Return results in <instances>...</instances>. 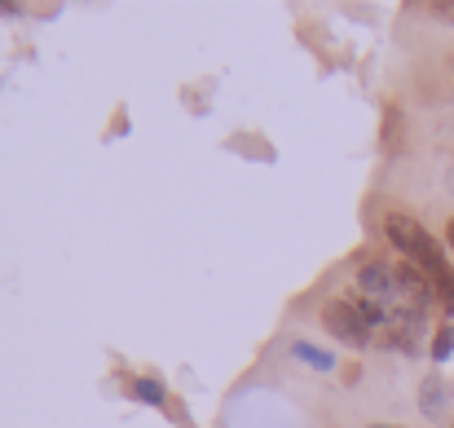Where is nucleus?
Wrapping results in <instances>:
<instances>
[{"instance_id": "f257e3e1", "label": "nucleus", "mask_w": 454, "mask_h": 428, "mask_svg": "<svg viewBox=\"0 0 454 428\" xmlns=\"http://www.w3.org/2000/svg\"><path fill=\"white\" fill-rule=\"evenodd\" d=\"M322 327H326L335 340L353 345V349H366V345L375 340V327L366 322L362 305H353V300H331V305L322 309Z\"/></svg>"}, {"instance_id": "f03ea898", "label": "nucleus", "mask_w": 454, "mask_h": 428, "mask_svg": "<svg viewBox=\"0 0 454 428\" xmlns=\"http://www.w3.org/2000/svg\"><path fill=\"white\" fill-rule=\"evenodd\" d=\"M357 287H362V296L366 300H393L397 296V274H393V266H366V270H357Z\"/></svg>"}, {"instance_id": "7ed1b4c3", "label": "nucleus", "mask_w": 454, "mask_h": 428, "mask_svg": "<svg viewBox=\"0 0 454 428\" xmlns=\"http://www.w3.org/2000/svg\"><path fill=\"white\" fill-rule=\"evenodd\" d=\"M446 407H450V384H446L442 376H428V380L419 384V411H424L428 420H437V416H446Z\"/></svg>"}, {"instance_id": "20e7f679", "label": "nucleus", "mask_w": 454, "mask_h": 428, "mask_svg": "<svg viewBox=\"0 0 454 428\" xmlns=\"http://www.w3.org/2000/svg\"><path fill=\"white\" fill-rule=\"evenodd\" d=\"M292 358H301V362L317 367V371H331V367H335V358H331L326 349H313V345H304V340H292Z\"/></svg>"}, {"instance_id": "39448f33", "label": "nucleus", "mask_w": 454, "mask_h": 428, "mask_svg": "<svg viewBox=\"0 0 454 428\" xmlns=\"http://www.w3.org/2000/svg\"><path fill=\"white\" fill-rule=\"evenodd\" d=\"M454 353V322H446L437 336H433V362H446Z\"/></svg>"}, {"instance_id": "423d86ee", "label": "nucleus", "mask_w": 454, "mask_h": 428, "mask_svg": "<svg viewBox=\"0 0 454 428\" xmlns=\"http://www.w3.org/2000/svg\"><path fill=\"white\" fill-rule=\"evenodd\" d=\"M133 398L159 407V402H163V384H159V380H133Z\"/></svg>"}, {"instance_id": "0eeeda50", "label": "nucleus", "mask_w": 454, "mask_h": 428, "mask_svg": "<svg viewBox=\"0 0 454 428\" xmlns=\"http://www.w3.org/2000/svg\"><path fill=\"white\" fill-rule=\"evenodd\" d=\"M433 18H442V22H454V0H437V4H433Z\"/></svg>"}, {"instance_id": "6e6552de", "label": "nucleus", "mask_w": 454, "mask_h": 428, "mask_svg": "<svg viewBox=\"0 0 454 428\" xmlns=\"http://www.w3.org/2000/svg\"><path fill=\"white\" fill-rule=\"evenodd\" d=\"M446 243H450V252H454V221L446 226Z\"/></svg>"}, {"instance_id": "1a4fd4ad", "label": "nucleus", "mask_w": 454, "mask_h": 428, "mask_svg": "<svg viewBox=\"0 0 454 428\" xmlns=\"http://www.w3.org/2000/svg\"><path fill=\"white\" fill-rule=\"evenodd\" d=\"M375 428H402V424H375Z\"/></svg>"}, {"instance_id": "9d476101", "label": "nucleus", "mask_w": 454, "mask_h": 428, "mask_svg": "<svg viewBox=\"0 0 454 428\" xmlns=\"http://www.w3.org/2000/svg\"><path fill=\"white\" fill-rule=\"evenodd\" d=\"M450 428H454V424H450Z\"/></svg>"}]
</instances>
